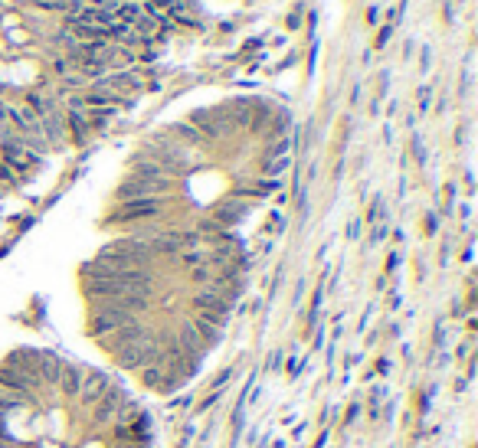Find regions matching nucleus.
<instances>
[{"label":"nucleus","mask_w":478,"mask_h":448,"mask_svg":"<svg viewBox=\"0 0 478 448\" xmlns=\"http://www.w3.org/2000/svg\"><path fill=\"white\" fill-rule=\"evenodd\" d=\"M177 190L174 177H161V180H144V177H125L115 187V200L128 203V200H148V196H171Z\"/></svg>","instance_id":"nucleus-2"},{"label":"nucleus","mask_w":478,"mask_h":448,"mask_svg":"<svg viewBox=\"0 0 478 448\" xmlns=\"http://www.w3.org/2000/svg\"><path fill=\"white\" fill-rule=\"evenodd\" d=\"M82 380H86V373H82V370H76V366H65L63 376H59V383H56V389H59L65 399H79Z\"/></svg>","instance_id":"nucleus-7"},{"label":"nucleus","mask_w":478,"mask_h":448,"mask_svg":"<svg viewBox=\"0 0 478 448\" xmlns=\"http://www.w3.org/2000/svg\"><path fill=\"white\" fill-rule=\"evenodd\" d=\"M302 23H304V3H295L292 13L285 17V26L288 30H302Z\"/></svg>","instance_id":"nucleus-12"},{"label":"nucleus","mask_w":478,"mask_h":448,"mask_svg":"<svg viewBox=\"0 0 478 448\" xmlns=\"http://www.w3.org/2000/svg\"><path fill=\"white\" fill-rule=\"evenodd\" d=\"M446 23H456V3H446Z\"/></svg>","instance_id":"nucleus-20"},{"label":"nucleus","mask_w":478,"mask_h":448,"mask_svg":"<svg viewBox=\"0 0 478 448\" xmlns=\"http://www.w3.org/2000/svg\"><path fill=\"white\" fill-rule=\"evenodd\" d=\"M109 386H111V383H109V380H105L102 373H86V380H82V389H79V403L92 409V405H95L98 399H102V393H105Z\"/></svg>","instance_id":"nucleus-6"},{"label":"nucleus","mask_w":478,"mask_h":448,"mask_svg":"<svg viewBox=\"0 0 478 448\" xmlns=\"http://www.w3.org/2000/svg\"><path fill=\"white\" fill-rule=\"evenodd\" d=\"M3 36H7V43H10L13 49H23L26 43H33V36H30V30H26V26H13V30H7Z\"/></svg>","instance_id":"nucleus-11"},{"label":"nucleus","mask_w":478,"mask_h":448,"mask_svg":"<svg viewBox=\"0 0 478 448\" xmlns=\"http://www.w3.org/2000/svg\"><path fill=\"white\" fill-rule=\"evenodd\" d=\"M190 308H194V314H213V318H219V320H229L233 301L219 288L210 285V288H196L194 295H190Z\"/></svg>","instance_id":"nucleus-3"},{"label":"nucleus","mask_w":478,"mask_h":448,"mask_svg":"<svg viewBox=\"0 0 478 448\" xmlns=\"http://www.w3.org/2000/svg\"><path fill=\"white\" fill-rule=\"evenodd\" d=\"M435 226H439V219H435V213H429V216L423 219V233H426V235H433V233H435Z\"/></svg>","instance_id":"nucleus-17"},{"label":"nucleus","mask_w":478,"mask_h":448,"mask_svg":"<svg viewBox=\"0 0 478 448\" xmlns=\"http://www.w3.org/2000/svg\"><path fill=\"white\" fill-rule=\"evenodd\" d=\"M413 49H416V40H410V43H406V49H403V56L410 59V56H413Z\"/></svg>","instance_id":"nucleus-21"},{"label":"nucleus","mask_w":478,"mask_h":448,"mask_svg":"<svg viewBox=\"0 0 478 448\" xmlns=\"http://www.w3.org/2000/svg\"><path fill=\"white\" fill-rule=\"evenodd\" d=\"M429 63H433V46L426 43L423 49H419V65H423V72H426V69H429Z\"/></svg>","instance_id":"nucleus-15"},{"label":"nucleus","mask_w":478,"mask_h":448,"mask_svg":"<svg viewBox=\"0 0 478 448\" xmlns=\"http://www.w3.org/2000/svg\"><path fill=\"white\" fill-rule=\"evenodd\" d=\"M367 23H370V26H377V23H380V10H377V7H367Z\"/></svg>","instance_id":"nucleus-18"},{"label":"nucleus","mask_w":478,"mask_h":448,"mask_svg":"<svg viewBox=\"0 0 478 448\" xmlns=\"http://www.w3.org/2000/svg\"><path fill=\"white\" fill-rule=\"evenodd\" d=\"M184 275H187V281H190L194 288H210V285H213V278H217V268L203 262V265H196V268H187Z\"/></svg>","instance_id":"nucleus-9"},{"label":"nucleus","mask_w":478,"mask_h":448,"mask_svg":"<svg viewBox=\"0 0 478 448\" xmlns=\"http://www.w3.org/2000/svg\"><path fill=\"white\" fill-rule=\"evenodd\" d=\"M40 128H43V138L46 144L53 150H59L63 144H69V131H65V111L59 102H53V105L46 108L43 115H40Z\"/></svg>","instance_id":"nucleus-4"},{"label":"nucleus","mask_w":478,"mask_h":448,"mask_svg":"<svg viewBox=\"0 0 478 448\" xmlns=\"http://www.w3.org/2000/svg\"><path fill=\"white\" fill-rule=\"evenodd\" d=\"M65 111V131H69V144H86L95 131H92V121H88L86 108H63Z\"/></svg>","instance_id":"nucleus-5"},{"label":"nucleus","mask_w":478,"mask_h":448,"mask_svg":"<svg viewBox=\"0 0 478 448\" xmlns=\"http://www.w3.org/2000/svg\"><path fill=\"white\" fill-rule=\"evenodd\" d=\"M288 167H292V154H288V157H275V160H262L259 177H272V180H279V173H285Z\"/></svg>","instance_id":"nucleus-10"},{"label":"nucleus","mask_w":478,"mask_h":448,"mask_svg":"<svg viewBox=\"0 0 478 448\" xmlns=\"http://www.w3.org/2000/svg\"><path fill=\"white\" fill-rule=\"evenodd\" d=\"M171 210V196H148V200H128L118 203L115 210L109 213V223L118 226H134V223H157L164 219V213Z\"/></svg>","instance_id":"nucleus-1"},{"label":"nucleus","mask_w":478,"mask_h":448,"mask_svg":"<svg viewBox=\"0 0 478 448\" xmlns=\"http://www.w3.org/2000/svg\"><path fill=\"white\" fill-rule=\"evenodd\" d=\"M413 154H416V160H419V164H426V150H423V138H419V134L413 138Z\"/></svg>","instance_id":"nucleus-16"},{"label":"nucleus","mask_w":478,"mask_h":448,"mask_svg":"<svg viewBox=\"0 0 478 448\" xmlns=\"http://www.w3.org/2000/svg\"><path fill=\"white\" fill-rule=\"evenodd\" d=\"M190 324H194V331L200 334V341H203L207 350L223 341V327H217V324H207V320H200V318H190Z\"/></svg>","instance_id":"nucleus-8"},{"label":"nucleus","mask_w":478,"mask_h":448,"mask_svg":"<svg viewBox=\"0 0 478 448\" xmlns=\"http://www.w3.org/2000/svg\"><path fill=\"white\" fill-rule=\"evenodd\" d=\"M393 30H396V26H390V23H383L380 30H377V40H373V49H383V46L390 43V36H393Z\"/></svg>","instance_id":"nucleus-13"},{"label":"nucleus","mask_w":478,"mask_h":448,"mask_svg":"<svg viewBox=\"0 0 478 448\" xmlns=\"http://www.w3.org/2000/svg\"><path fill=\"white\" fill-rule=\"evenodd\" d=\"M360 235V219H354V223L348 226V239H357Z\"/></svg>","instance_id":"nucleus-19"},{"label":"nucleus","mask_w":478,"mask_h":448,"mask_svg":"<svg viewBox=\"0 0 478 448\" xmlns=\"http://www.w3.org/2000/svg\"><path fill=\"white\" fill-rule=\"evenodd\" d=\"M433 105V88H419V111H429Z\"/></svg>","instance_id":"nucleus-14"}]
</instances>
